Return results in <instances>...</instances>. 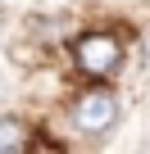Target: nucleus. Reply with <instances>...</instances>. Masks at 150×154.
Returning <instances> with one entry per match:
<instances>
[{"mask_svg": "<svg viewBox=\"0 0 150 154\" xmlns=\"http://www.w3.org/2000/svg\"><path fill=\"white\" fill-rule=\"evenodd\" d=\"M27 145H32V136H27V127L18 118H0V154H18Z\"/></svg>", "mask_w": 150, "mask_h": 154, "instance_id": "7ed1b4c3", "label": "nucleus"}, {"mask_svg": "<svg viewBox=\"0 0 150 154\" xmlns=\"http://www.w3.org/2000/svg\"><path fill=\"white\" fill-rule=\"evenodd\" d=\"M68 122H73V131H82V136H105L118 122V100L109 91H87V95L73 100Z\"/></svg>", "mask_w": 150, "mask_h": 154, "instance_id": "f03ea898", "label": "nucleus"}, {"mask_svg": "<svg viewBox=\"0 0 150 154\" xmlns=\"http://www.w3.org/2000/svg\"><path fill=\"white\" fill-rule=\"evenodd\" d=\"M73 63H78L82 77L105 82V77H114L118 63H123V41L109 36V32H87V36L73 41Z\"/></svg>", "mask_w": 150, "mask_h": 154, "instance_id": "f257e3e1", "label": "nucleus"}]
</instances>
